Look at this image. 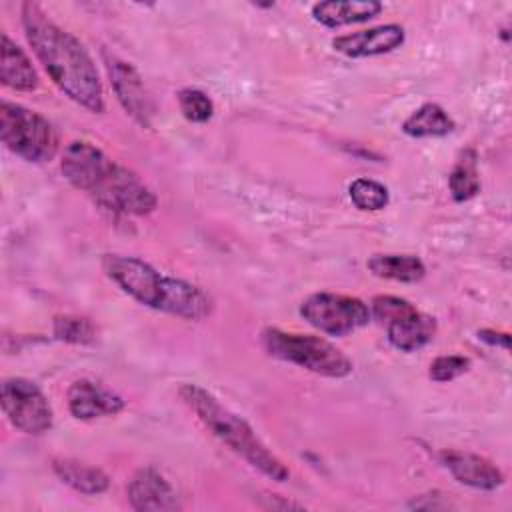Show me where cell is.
Here are the masks:
<instances>
[{
  "mask_svg": "<svg viewBox=\"0 0 512 512\" xmlns=\"http://www.w3.org/2000/svg\"><path fill=\"white\" fill-rule=\"evenodd\" d=\"M106 68L110 76V84L116 92L118 102L122 108L142 126H150V116H152V104L148 98V92L142 84L140 74L136 68L120 58H106Z\"/></svg>",
  "mask_w": 512,
  "mask_h": 512,
  "instance_id": "30bf717a",
  "label": "cell"
},
{
  "mask_svg": "<svg viewBox=\"0 0 512 512\" xmlns=\"http://www.w3.org/2000/svg\"><path fill=\"white\" fill-rule=\"evenodd\" d=\"M370 314L386 324L388 342L400 352H416L436 334V320L400 296H376Z\"/></svg>",
  "mask_w": 512,
  "mask_h": 512,
  "instance_id": "52a82bcc",
  "label": "cell"
},
{
  "mask_svg": "<svg viewBox=\"0 0 512 512\" xmlns=\"http://www.w3.org/2000/svg\"><path fill=\"white\" fill-rule=\"evenodd\" d=\"M452 130H454V120L448 116V112L442 106L434 102L422 104L402 122V132L412 138H436V136H446Z\"/></svg>",
  "mask_w": 512,
  "mask_h": 512,
  "instance_id": "d6986e66",
  "label": "cell"
},
{
  "mask_svg": "<svg viewBox=\"0 0 512 512\" xmlns=\"http://www.w3.org/2000/svg\"><path fill=\"white\" fill-rule=\"evenodd\" d=\"M348 196H350L352 204L358 210H364V212L382 210L390 202L388 188L384 184L376 182V180H370V178L352 180V184L348 186Z\"/></svg>",
  "mask_w": 512,
  "mask_h": 512,
  "instance_id": "44dd1931",
  "label": "cell"
},
{
  "mask_svg": "<svg viewBox=\"0 0 512 512\" xmlns=\"http://www.w3.org/2000/svg\"><path fill=\"white\" fill-rule=\"evenodd\" d=\"M2 410L10 424L24 434H44L52 428V406L28 378H8L2 384Z\"/></svg>",
  "mask_w": 512,
  "mask_h": 512,
  "instance_id": "9c48e42d",
  "label": "cell"
},
{
  "mask_svg": "<svg viewBox=\"0 0 512 512\" xmlns=\"http://www.w3.org/2000/svg\"><path fill=\"white\" fill-rule=\"evenodd\" d=\"M54 336L68 344H92L96 338V328L88 318L82 316H56Z\"/></svg>",
  "mask_w": 512,
  "mask_h": 512,
  "instance_id": "7402d4cb",
  "label": "cell"
},
{
  "mask_svg": "<svg viewBox=\"0 0 512 512\" xmlns=\"http://www.w3.org/2000/svg\"><path fill=\"white\" fill-rule=\"evenodd\" d=\"M382 12V4L374 0H328L312 6V18L326 28H342L348 24L366 22Z\"/></svg>",
  "mask_w": 512,
  "mask_h": 512,
  "instance_id": "9a60e30c",
  "label": "cell"
},
{
  "mask_svg": "<svg viewBox=\"0 0 512 512\" xmlns=\"http://www.w3.org/2000/svg\"><path fill=\"white\" fill-rule=\"evenodd\" d=\"M440 462L460 484H466L470 488L496 490L504 482V474L496 464L472 452L444 450L440 452Z\"/></svg>",
  "mask_w": 512,
  "mask_h": 512,
  "instance_id": "5bb4252c",
  "label": "cell"
},
{
  "mask_svg": "<svg viewBox=\"0 0 512 512\" xmlns=\"http://www.w3.org/2000/svg\"><path fill=\"white\" fill-rule=\"evenodd\" d=\"M366 266L378 278L408 284L420 282L426 274L424 262L412 254H374L368 258Z\"/></svg>",
  "mask_w": 512,
  "mask_h": 512,
  "instance_id": "ac0fdd59",
  "label": "cell"
},
{
  "mask_svg": "<svg viewBox=\"0 0 512 512\" xmlns=\"http://www.w3.org/2000/svg\"><path fill=\"white\" fill-rule=\"evenodd\" d=\"M468 368H470V360L466 356L444 354V356H438L432 360L428 376L434 382H450V380L462 376Z\"/></svg>",
  "mask_w": 512,
  "mask_h": 512,
  "instance_id": "cb8c5ba5",
  "label": "cell"
},
{
  "mask_svg": "<svg viewBox=\"0 0 512 512\" xmlns=\"http://www.w3.org/2000/svg\"><path fill=\"white\" fill-rule=\"evenodd\" d=\"M22 24L28 44L50 80L86 110L96 114L104 112V88L84 44L52 22L34 2L22 4Z\"/></svg>",
  "mask_w": 512,
  "mask_h": 512,
  "instance_id": "6da1fadb",
  "label": "cell"
},
{
  "mask_svg": "<svg viewBox=\"0 0 512 512\" xmlns=\"http://www.w3.org/2000/svg\"><path fill=\"white\" fill-rule=\"evenodd\" d=\"M52 468L64 484H68L70 488H74L80 494L96 496V494H102L108 490L110 480L96 466H88L84 462L70 460V458H58L52 462Z\"/></svg>",
  "mask_w": 512,
  "mask_h": 512,
  "instance_id": "e0dca14e",
  "label": "cell"
},
{
  "mask_svg": "<svg viewBox=\"0 0 512 512\" xmlns=\"http://www.w3.org/2000/svg\"><path fill=\"white\" fill-rule=\"evenodd\" d=\"M64 178L116 214L144 216L156 210L154 192L128 168L86 140L70 142L60 160Z\"/></svg>",
  "mask_w": 512,
  "mask_h": 512,
  "instance_id": "7a4b0ae2",
  "label": "cell"
},
{
  "mask_svg": "<svg viewBox=\"0 0 512 512\" xmlns=\"http://www.w3.org/2000/svg\"><path fill=\"white\" fill-rule=\"evenodd\" d=\"M0 80L4 86L18 92H30L38 88V74L28 54L16 42H12L8 34H2Z\"/></svg>",
  "mask_w": 512,
  "mask_h": 512,
  "instance_id": "2e32d148",
  "label": "cell"
},
{
  "mask_svg": "<svg viewBox=\"0 0 512 512\" xmlns=\"http://www.w3.org/2000/svg\"><path fill=\"white\" fill-rule=\"evenodd\" d=\"M406 40L404 28L400 24H382L368 30L336 36L332 48L348 58H366L380 56L400 48Z\"/></svg>",
  "mask_w": 512,
  "mask_h": 512,
  "instance_id": "7c38bea8",
  "label": "cell"
},
{
  "mask_svg": "<svg viewBox=\"0 0 512 512\" xmlns=\"http://www.w3.org/2000/svg\"><path fill=\"white\" fill-rule=\"evenodd\" d=\"M102 266L122 292L148 308L186 320H202L212 312V300L202 288L182 278L166 276L136 256L108 254L104 256Z\"/></svg>",
  "mask_w": 512,
  "mask_h": 512,
  "instance_id": "3957f363",
  "label": "cell"
},
{
  "mask_svg": "<svg viewBox=\"0 0 512 512\" xmlns=\"http://www.w3.org/2000/svg\"><path fill=\"white\" fill-rule=\"evenodd\" d=\"M478 338L490 346H500L504 350L510 348V336L508 332H498V330H490V328H484V330H478Z\"/></svg>",
  "mask_w": 512,
  "mask_h": 512,
  "instance_id": "d4e9b609",
  "label": "cell"
},
{
  "mask_svg": "<svg viewBox=\"0 0 512 512\" xmlns=\"http://www.w3.org/2000/svg\"><path fill=\"white\" fill-rule=\"evenodd\" d=\"M178 106L182 116L188 122L194 124H204L212 118L214 114V104L210 96L198 88H184L178 92Z\"/></svg>",
  "mask_w": 512,
  "mask_h": 512,
  "instance_id": "603a6c76",
  "label": "cell"
},
{
  "mask_svg": "<svg viewBox=\"0 0 512 512\" xmlns=\"http://www.w3.org/2000/svg\"><path fill=\"white\" fill-rule=\"evenodd\" d=\"M0 134L6 148L26 162H46L58 150L54 126L42 114L8 100L0 104Z\"/></svg>",
  "mask_w": 512,
  "mask_h": 512,
  "instance_id": "8992f818",
  "label": "cell"
},
{
  "mask_svg": "<svg viewBox=\"0 0 512 512\" xmlns=\"http://www.w3.org/2000/svg\"><path fill=\"white\" fill-rule=\"evenodd\" d=\"M448 188L456 202H466L480 192V176H478V156L472 148L464 150L454 168L448 174Z\"/></svg>",
  "mask_w": 512,
  "mask_h": 512,
  "instance_id": "ffe728a7",
  "label": "cell"
},
{
  "mask_svg": "<svg viewBox=\"0 0 512 512\" xmlns=\"http://www.w3.org/2000/svg\"><path fill=\"white\" fill-rule=\"evenodd\" d=\"M128 502L134 510H150V512H160V510H178V494L172 488V484L152 466L140 468L128 482L126 486Z\"/></svg>",
  "mask_w": 512,
  "mask_h": 512,
  "instance_id": "8fae6325",
  "label": "cell"
},
{
  "mask_svg": "<svg viewBox=\"0 0 512 512\" xmlns=\"http://www.w3.org/2000/svg\"><path fill=\"white\" fill-rule=\"evenodd\" d=\"M302 318L330 336H344L362 326L372 318L370 308L354 296L316 292L300 304Z\"/></svg>",
  "mask_w": 512,
  "mask_h": 512,
  "instance_id": "ba28073f",
  "label": "cell"
},
{
  "mask_svg": "<svg viewBox=\"0 0 512 512\" xmlns=\"http://www.w3.org/2000/svg\"><path fill=\"white\" fill-rule=\"evenodd\" d=\"M262 344L270 356L320 376L344 378L354 368L352 360L340 348L320 336L266 328L262 332Z\"/></svg>",
  "mask_w": 512,
  "mask_h": 512,
  "instance_id": "5b68a950",
  "label": "cell"
},
{
  "mask_svg": "<svg viewBox=\"0 0 512 512\" xmlns=\"http://www.w3.org/2000/svg\"><path fill=\"white\" fill-rule=\"evenodd\" d=\"M184 404L196 414V418L232 452L242 456L252 468L274 482H286L290 470L284 462L268 450V446L258 438L252 426L226 408L214 394L198 384H182L178 390Z\"/></svg>",
  "mask_w": 512,
  "mask_h": 512,
  "instance_id": "277c9868",
  "label": "cell"
},
{
  "mask_svg": "<svg viewBox=\"0 0 512 512\" xmlns=\"http://www.w3.org/2000/svg\"><path fill=\"white\" fill-rule=\"evenodd\" d=\"M124 400L92 380H76L68 388V410L78 420H94L122 412Z\"/></svg>",
  "mask_w": 512,
  "mask_h": 512,
  "instance_id": "4fadbf2b",
  "label": "cell"
}]
</instances>
